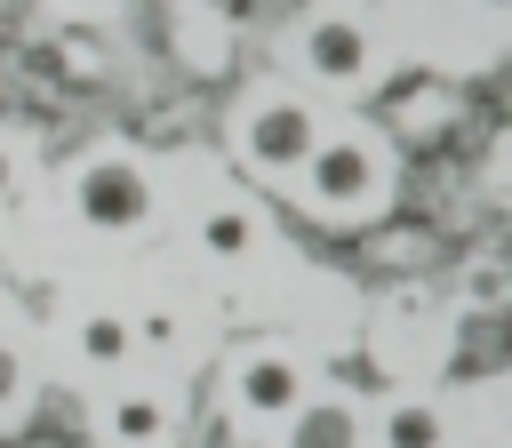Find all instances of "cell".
<instances>
[{"mask_svg":"<svg viewBox=\"0 0 512 448\" xmlns=\"http://www.w3.org/2000/svg\"><path fill=\"white\" fill-rule=\"evenodd\" d=\"M472 8H480V16H512V0H472Z\"/></svg>","mask_w":512,"mask_h":448,"instance_id":"cell-14","label":"cell"},{"mask_svg":"<svg viewBox=\"0 0 512 448\" xmlns=\"http://www.w3.org/2000/svg\"><path fill=\"white\" fill-rule=\"evenodd\" d=\"M24 392H32V368H24V352H16L8 336H0V424H16Z\"/></svg>","mask_w":512,"mask_h":448,"instance_id":"cell-11","label":"cell"},{"mask_svg":"<svg viewBox=\"0 0 512 448\" xmlns=\"http://www.w3.org/2000/svg\"><path fill=\"white\" fill-rule=\"evenodd\" d=\"M288 56L304 64V80L320 88H368L376 64H384V32L360 0H320L288 24Z\"/></svg>","mask_w":512,"mask_h":448,"instance_id":"cell-3","label":"cell"},{"mask_svg":"<svg viewBox=\"0 0 512 448\" xmlns=\"http://www.w3.org/2000/svg\"><path fill=\"white\" fill-rule=\"evenodd\" d=\"M64 352H72L88 376H120V368L136 360V320H128V312H80L72 336H64Z\"/></svg>","mask_w":512,"mask_h":448,"instance_id":"cell-7","label":"cell"},{"mask_svg":"<svg viewBox=\"0 0 512 448\" xmlns=\"http://www.w3.org/2000/svg\"><path fill=\"white\" fill-rule=\"evenodd\" d=\"M192 240H200L216 264H248V256L264 248V216H256V208H240V200H216V208L192 224Z\"/></svg>","mask_w":512,"mask_h":448,"instance_id":"cell-10","label":"cell"},{"mask_svg":"<svg viewBox=\"0 0 512 448\" xmlns=\"http://www.w3.org/2000/svg\"><path fill=\"white\" fill-rule=\"evenodd\" d=\"M392 192V144L376 128H328L296 168V200L312 216H368Z\"/></svg>","mask_w":512,"mask_h":448,"instance_id":"cell-2","label":"cell"},{"mask_svg":"<svg viewBox=\"0 0 512 448\" xmlns=\"http://www.w3.org/2000/svg\"><path fill=\"white\" fill-rule=\"evenodd\" d=\"M168 432H176V400L152 392V384L112 392V400L96 408V440H104V448H160Z\"/></svg>","mask_w":512,"mask_h":448,"instance_id":"cell-6","label":"cell"},{"mask_svg":"<svg viewBox=\"0 0 512 448\" xmlns=\"http://www.w3.org/2000/svg\"><path fill=\"white\" fill-rule=\"evenodd\" d=\"M16 192V136H0V200Z\"/></svg>","mask_w":512,"mask_h":448,"instance_id":"cell-13","label":"cell"},{"mask_svg":"<svg viewBox=\"0 0 512 448\" xmlns=\"http://www.w3.org/2000/svg\"><path fill=\"white\" fill-rule=\"evenodd\" d=\"M280 448H360V408L344 392H312L280 424Z\"/></svg>","mask_w":512,"mask_h":448,"instance_id":"cell-8","label":"cell"},{"mask_svg":"<svg viewBox=\"0 0 512 448\" xmlns=\"http://www.w3.org/2000/svg\"><path fill=\"white\" fill-rule=\"evenodd\" d=\"M496 296H504V272L480 264V272H472V304H496Z\"/></svg>","mask_w":512,"mask_h":448,"instance_id":"cell-12","label":"cell"},{"mask_svg":"<svg viewBox=\"0 0 512 448\" xmlns=\"http://www.w3.org/2000/svg\"><path fill=\"white\" fill-rule=\"evenodd\" d=\"M0 336H8V304H0Z\"/></svg>","mask_w":512,"mask_h":448,"instance_id":"cell-15","label":"cell"},{"mask_svg":"<svg viewBox=\"0 0 512 448\" xmlns=\"http://www.w3.org/2000/svg\"><path fill=\"white\" fill-rule=\"evenodd\" d=\"M376 448H448V408L424 400V392L384 400V416H376Z\"/></svg>","mask_w":512,"mask_h":448,"instance_id":"cell-9","label":"cell"},{"mask_svg":"<svg viewBox=\"0 0 512 448\" xmlns=\"http://www.w3.org/2000/svg\"><path fill=\"white\" fill-rule=\"evenodd\" d=\"M296 400H304V368H296V352L280 336H256V344L232 352V408L248 424H288Z\"/></svg>","mask_w":512,"mask_h":448,"instance_id":"cell-5","label":"cell"},{"mask_svg":"<svg viewBox=\"0 0 512 448\" xmlns=\"http://www.w3.org/2000/svg\"><path fill=\"white\" fill-rule=\"evenodd\" d=\"M232 160L248 168V176H264V184H296V168L312 160V144L328 136L320 128V104L312 96H296V88H280V80H256V88H240V104H232Z\"/></svg>","mask_w":512,"mask_h":448,"instance_id":"cell-1","label":"cell"},{"mask_svg":"<svg viewBox=\"0 0 512 448\" xmlns=\"http://www.w3.org/2000/svg\"><path fill=\"white\" fill-rule=\"evenodd\" d=\"M72 208L88 232H144L152 224V168L128 144H96L72 168Z\"/></svg>","mask_w":512,"mask_h":448,"instance_id":"cell-4","label":"cell"}]
</instances>
